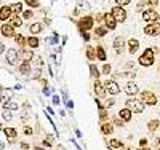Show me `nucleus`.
Wrapping results in <instances>:
<instances>
[{
  "instance_id": "obj_59",
  "label": "nucleus",
  "mask_w": 160,
  "mask_h": 150,
  "mask_svg": "<svg viewBox=\"0 0 160 150\" xmlns=\"http://www.w3.org/2000/svg\"><path fill=\"white\" fill-rule=\"evenodd\" d=\"M56 150H66V148H64L62 145H58V148H56Z\"/></svg>"
},
{
  "instance_id": "obj_39",
  "label": "nucleus",
  "mask_w": 160,
  "mask_h": 150,
  "mask_svg": "<svg viewBox=\"0 0 160 150\" xmlns=\"http://www.w3.org/2000/svg\"><path fill=\"white\" fill-rule=\"evenodd\" d=\"M101 69H102L101 74H104V75H111V72H112V65H111V64H104Z\"/></svg>"
},
{
  "instance_id": "obj_11",
  "label": "nucleus",
  "mask_w": 160,
  "mask_h": 150,
  "mask_svg": "<svg viewBox=\"0 0 160 150\" xmlns=\"http://www.w3.org/2000/svg\"><path fill=\"white\" fill-rule=\"evenodd\" d=\"M18 58H19V54H18V51H16L15 48H10V50L7 51V62H8V64L15 65V64L18 62Z\"/></svg>"
},
{
  "instance_id": "obj_24",
  "label": "nucleus",
  "mask_w": 160,
  "mask_h": 150,
  "mask_svg": "<svg viewBox=\"0 0 160 150\" xmlns=\"http://www.w3.org/2000/svg\"><path fill=\"white\" fill-rule=\"evenodd\" d=\"M26 45H29V48L32 50V48H37V46L40 45V42H38V38H37V37L31 35L29 38H26Z\"/></svg>"
},
{
  "instance_id": "obj_27",
  "label": "nucleus",
  "mask_w": 160,
  "mask_h": 150,
  "mask_svg": "<svg viewBox=\"0 0 160 150\" xmlns=\"http://www.w3.org/2000/svg\"><path fill=\"white\" fill-rule=\"evenodd\" d=\"M10 8H11V13H13V15H18V16H19V13H22V3H21V2L13 3Z\"/></svg>"
},
{
  "instance_id": "obj_6",
  "label": "nucleus",
  "mask_w": 160,
  "mask_h": 150,
  "mask_svg": "<svg viewBox=\"0 0 160 150\" xmlns=\"http://www.w3.org/2000/svg\"><path fill=\"white\" fill-rule=\"evenodd\" d=\"M111 15L114 16V19L117 21V22H125L127 21V11H125V8H122V7H114L112 10H111Z\"/></svg>"
},
{
  "instance_id": "obj_13",
  "label": "nucleus",
  "mask_w": 160,
  "mask_h": 150,
  "mask_svg": "<svg viewBox=\"0 0 160 150\" xmlns=\"http://www.w3.org/2000/svg\"><path fill=\"white\" fill-rule=\"evenodd\" d=\"M120 120H122L123 121V123H128V121H131V118H133V114L128 110V109H120V110H118V115H117Z\"/></svg>"
},
{
  "instance_id": "obj_42",
  "label": "nucleus",
  "mask_w": 160,
  "mask_h": 150,
  "mask_svg": "<svg viewBox=\"0 0 160 150\" xmlns=\"http://www.w3.org/2000/svg\"><path fill=\"white\" fill-rule=\"evenodd\" d=\"M10 102V94H3V96H0V104H2L3 107Z\"/></svg>"
},
{
  "instance_id": "obj_57",
  "label": "nucleus",
  "mask_w": 160,
  "mask_h": 150,
  "mask_svg": "<svg viewBox=\"0 0 160 150\" xmlns=\"http://www.w3.org/2000/svg\"><path fill=\"white\" fill-rule=\"evenodd\" d=\"M138 150H151V148H149V147H139Z\"/></svg>"
},
{
  "instance_id": "obj_61",
  "label": "nucleus",
  "mask_w": 160,
  "mask_h": 150,
  "mask_svg": "<svg viewBox=\"0 0 160 150\" xmlns=\"http://www.w3.org/2000/svg\"><path fill=\"white\" fill-rule=\"evenodd\" d=\"M158 150H160V147H158Z\"/></svg>"
},
{
  "instance_id": "obj_35",
  "label": "nucleus",
  "mask_w": 160,
  "mask_h": 150,
  "mask_svg": "<svg viewBox=\"0 0 160 150\" xmlns=\"http://www.w3.org/2000/svg\"><path fill=\"white\" fill-rule=\"evenodd\" d=\"M2 117H3L5 121H11L13 120V114H11V110H8V109H3L2 110Z\"/></svg>"
},
{
  "instance_id": "obj_23",
  "label": "nucleus",
  "mask_w": 160,
  "mask_h": 150,
  "mask_svg": "<svg viewBox=\"0 0 160 150\" xmlns=\"http://www.w3.org/2000/svg\"><path fill=\"white\" fill-rule=\"evenodd\" d=\"M101 133L104 134V136H109V134H112L114 133V126H112V123H102L101 125Z\"/></svg>"
},
{
  "instance_id": "obj_22",
  "label": "nucleus",
  "mask_w": 160,
  "mask_h": 150,
  "mask_svg": "<svg viewBox=\"0 0 160 150\" xmlns=\"http://www.w3.org/2000/svg\"><path fill=\"white\" fill-rule=\"evenodd\" d=\"M95 50H96V58H98L99 61H106V58H108V54H106L104 46H102V45H98Z\"/></svg>"
},
{
  "instance_id": "obj_41",
  "label": "nucleus",
  "mask_w": 160,
  "mask_h": 150,
  "mask_svg": "<svg viewBox=\"0 0 160 150\" xmlns=\"http://www.w3.org/2000/svg\"><path fill=\"white\" fill-rule=\"evenodd\" d=\"M34 18V11L32 10H26L22 13V19H32Z\"/></svg>"
},
{
  "instance_id": "obj_18",
  "label": "nucleus",
  "mask_w": 160,
  "mask_h": 150,
  "mask_svg": "<svg viewBox=\"0 0 160 150\" xmlns=\"http://www.w3.org/2000/svg\"><path fill=\"white\" fill-rule=\"evenodd\" d=\"M138 50H139V40L130 38L128 40V51H130V54H135Z\"/></svg>"
},
{
  "instance_id": "obj_58",
  "label": "nucleus",
  "mask_w": 160,
  "mask_h": 150,
  "mask_svg": "<svg viewBox=\"0 0 160 150\" xmlns=\"http://www.w3.org/2000/svg\"><path fill=\"white\" fill-rule=\"evenodd\" d=\"M120 150H131V148H130V147H125V145H123V147L120 148Z\"/></svg>"
},
{
  "instance_id": "obj_20",
  "label": "nucleus",
  "mask_w": 160,
  "mask_h": 150,
  "mask_svg": "<svg viewBox=\"0 0 160 150\" xmlns=\"http://www.w3.org/2000/svg\"><path fill=\"white\" fill-rule=\"evenodd\" d=\"M98 112H99V121H101V125L102 123H108V121H109V110H108V109H106V107H99Z\"/></svg>"
},
{
  "instance_id": "obj_2",
  "label": "nucleus",
  "mask_w": 160,
  "mask_h": 150,
  "mask_svg": "<svg viewBox=\"0 0 160 150\" xmlns=\"http://www.w3.org/2000/svg\"><path fill=\"white\" fill-rule=\"evenodd\" d=\"M138 62H139V65H142V67H149V65H152V64L155 62V58H154V50H152V48H146V50H144V53L139 56Z\"/></svg>"
},
{
  "instance_id": "obj_7",
  "label": "nucleus",
  "mask_w": 160,
  "mask_h": 150,
  "mask_svg": "<svg viewBox=\"0 0 160 150\" xmlns=\"http://www.w3.org/2000/svg\"><path fill=\"white\" fill-rule=\"evenodd\" d=\"M142 19L148 24H154V22H158L160 15L155 10H146V11H142Z\"/></svg>"
},
{
  "instance_id": "obj_51",
  "label": "nucleus",
  "mask_w": 160,
  "mask_h": 150,
  "mask_svg": "<svg viewBox=\"0 0 160 150\" xmlns=\"http://www.w3.org/2000/svg\"><path fill=\"white\" fill-rule=\"evenodd\" d=\"M19 145H21V148H22V150H28V148H29V144H28V142H21Z\"/></svg>"
},
{
  "instance_id": "obj_40",
  "label": "nucleus",
  "mask_w": 160,
  "mask_h": 150,
  "mask_svg": "<svg viewBox=\"0 0 160 150\" xmlns=\"http://www.w3.org/2000/svg\"><path fill=\"white\" fill-rule=\"evenodd\" d=\"M24 3L29 5L31 8H38V7H40V2H38V0H24Z\"/></svg>"
},
{
  "instance_id": "obj_9",
  "label": "nucleus",
  "mask_w": 160,
  "mask_h": 150,
  "mask_svg": "<svg viewBox=\"0 0 160 150\" xmlns=\"http://www.w3.org/2000/svg\"><path fill=\"white\" fill-rule=\"evenodd\" d=\"M125 93L128 94L130 98H133L135 94H139V88H138V85L135 83V81H127V85H125Z\"/></svg>"
},
{
  "instance_id": "obj_53",
  "label": "nucleus",
  "mask_w": 160,
  "mask_h": 150,
  "mask_svg": "<svg viewBox=\"0 0 160 150\" xmlns=\"http://www.w3.org/2000/svg\"><path fill=\"white\" fill-rule=\"evenodd\" d=\"M53 104H55V105H59V98H58V96H53Z\"/></svg>"
},
{
  "instance_id": "obj_48",
  "label": "nucleus",
  "mask_w": 160,
  "mask_h": 150,
  "mask_svg": "<svg viewBox=\"0 0 160 150\" xmlns=\"http://www.w3.org/2000/svg\"><path fill=\"white\" fill-rule=\"evenodd\" d=\"M146 5H151V7H155V5H158V0H146Z\"/></svg>"
},
{
  "instance_id": "obj_8",
  "label": "nucleus",
  "mask_w": 160,
  "mask_h": 150,
  "mask_svg": "<svg viewBox=\"0 0 160 150\" xmlns=\"http://www.w3.org/2000/svg\"><path fill=\"white\" fill-rule=\"evenodd\" d=\"M144 34L149 37H157L160 35V22H154V24H148L144 27Z\"/></svg>"
},
{
  "instance_id": "obj_31",
  "label": "nucleus",
  "mask_w": 160,
  "mask_h": 150,
  "mask_svg": "<svg viewBox=\"0 0 160 150\" xmlns=\"http://www.w3.org/2000/svg\"><path fill=\"white\" fill-rule=\"evenodd\" d=\"M53 141H55V138H53L51 134H45V138H43V145L45 147H53Z\"/></svg>"
},
{
  "instance_id": "obj_44",
  "label": "nucleus",
  "mask_w": 160,
  "mask_h": 150,
  "mask_svg": "<svg viewBox=\"0 0 160 150\" xmlns=\"http://www.w3.org/2000/svg\"><path fill=\"white\" fill-rule=\"evenodd\" d=\"M40 74H42V69H34V70L31 72V77H32L34 80H37V78H40Z\"/></svg>"
},
{
  "instance_id": "obj_46",
  "label": "nucleus",
  "mask_w": 160,
  "mask_h": 150,
  "mask_svg": "<svg viewBox=\"0 0 160 150\" xmlns=\"http://www.w3.org/2000/svg\"><path fill=\"white\" fill-rule=\"evenodd\" d=\"M114 104H115V101H114V99H108V101H106V102H104L102 105H104V107H106V109H108V110H109V109H111V107H112Z\"/></svg>"
},
{
  "instance_id": "obj_34",
  "label": "nucleus",
  "mask_w": 160,
  "mask_h": 150,
  "mask_svg": "<svg viewBox=\"0 0 160 150\" xmlns=\"http://www.w3.org/2000/svg\"><path fill=\"white\" fill-rule=\"evenodd\" d=\"M109 145H111L112 148H122V147H123V142L118 141V139H111V141H109Z\"/></svg>"
},
{
  "instance_id": "obj_30",
  "label": "nucleus",
  "mask_w": 160,
  "mask_h": 150,
  "mask_svg": "<svg viewBox=\"0 0 160 150\" xmlns=\"http://www.w3.org/2000/svg\"><path fill=\"white\" fill-rule=\"evenodd\" d=\"M90 74H91V77L95 78V80H98L99 75H101V72L98 70V67H96L95 64H90Z\"/></svg>"
},
{
  "instance_id": "obj_12",
  "label": "nucleus",
  "mask_w": 160,
  "mask_h": 150,
  "mask_svg": "<svg viewBox=\"0 0 160 150\" xmlns=\"http://www.w3.org/2000/svg\"><path fill=\"white\" fill-rule=\"evenodd\" d=\"M93 90H95V94L98 96V99L106 96V90H104V86H102V81L95 80V83H93Z\"/></svg>"
},
{
  "instance_id": "obj_21",
  "label": "nucleus",
  "mask_w": 160,
  "mask_h": 150,
  "mask_svg": "<svg viewBox=\"0 0 160 150\" xmlns=\"http://www.w3.org/2000/svg\"><path fill=\"white\" fill-rule=\"evenodd\" d=\"M3 133H5V136L8 138V141H15V138L18 136V131L15 128H3Z\"/></svg>"
},
{
  "instance_id": "obj_29",
  "label": "nucleus",
  "mask_w": 160,
  "mask_h": 150,
  "mask_svg": "<svg viewBox=\"0 0 160 150\" xmlns=\"http://www.w3.org/2000/svg\"><path fill=\"white\" fill-rule=\"evenodd\" d=\"M19 72H21L22 75L31 74V64H29V62H22V64H19Z\"/></svg>"
},
{
  "instance_id": "obj_32",
  "label": "nucleus",
  "mask_w": 160,
  "mask_h": 150,
  "mask_svg": "<svg viewBox=\"0 0 160 150\" xmlns=\"http://www.w3.org/2000/svg\"><path fill=\"white\" fill-rule=\"evenodd\" d=\"M29 118H31V114H29V107H28V104H26V107H24V110L21 112V120L24 121H29Z\"/></svg>"
},
{
  "instance_id": "obj_17",
  "label": "nucleus",
  "mask_w": 160,
  "mask_h": 150,
  "mask_svg": "<svg viewBox=\"0 0 160 150\" xmlns=\"http://www.w3.org/2000/svg\"><path fill=\"white\" fill-rule=\"evenodd\" d=\"M0 31H2V35L7 37V38L8 37H15V27H13L11 24H3Z\"/></svg>"
},
{
  "instance_id": "obj_56",
  "label": "nucleus",
  "mask_w": 160,
  "mask_h": 150,
  "mask_svg": "<svg viewBox=\"0 0 160 150\" xmlns=\"http://www.w3.org/2000/svg\"><path fill=\"white\" fill-rule=\"evenodd\" d=\"M32 150H45V147H40V145H35Z\"/></svg>"
},
{
  "instance_id": "obj_54",
  "label": "nucleus",
  "mask_w": 160,
  "mask_h": 150,
  "mask_svg": "<svg viewBox=\"0 0 160 150\" xmlns=\"http://www.w3.org/2000/svg\"><path fill=\"white\" fill-rule=\"evenodd\" d=\"M66 107H68V109H72V107H74V102H72V101H68V102H66Z\"/></svg>"
},
{
  "instance_id": "obj_52",
  "label": "nucleus",
  "mask_w": 160,
  "mask_h": 150,
  "mask_svg": "<svg viewBox=\"0 0 160 150\" xmlns=\"http://www.w3.org/2000/svg\"><path fill=\"white\" fill-rule=\"evenodd\" d=\"M96 21H104V15H102V13H98V15H96Z\"/></svg>"
},
{
  "instance_id": "obj_60",
  "label": "nucleus",
  "mask_w": 160,
  "mask_h": 150,
  "mask_svg": "<svg viewBox=\"0 0 160 150\" xmlns=\"http://www.w3.org/2000/svg\"><path fill=\"white\" fill-rule=\"evenodd\" d=\"M0 131H3V125L2 123H0Z\"/></svg>"
},
{
  "instance_id": "obj_14",
  "label": "nucleus",
  "mask_w": 160,
  "mask_h": 150,
  "mask_svg": "<svg viewBox=\"0 0 160 150\" xmlns=\"http://www.w3.org/2000/svg\"><path fill=\"white\" fill-rule=\"evenodd\" d=\"M123 45H125V40H123V37H115L114 38V50H115V53L117 54H122V51H123Z\"/></svg>"
},
{
  "instance_id": "obj_16",
  "label": "nucleus",
  "mask_w": 160,
  "mask_h": 150,
  "mask_svg": "<svg viewBox=\"0 0 160 150\" xmlns=\"http://www.w3.org/2000/svg\"><path fill=\"white\" fill-rule=\"evenodd\" d=\"M19 58L22 59V62H31L34 59V53H32V50H21Z\"/></svg>"
},
{
  "instance_id": "obj_38",
  "label": "nucleus",
  "mask_w": 160,
  "mask_h": 150,
  "mask_svg": "<svg viewBox=\"0 0 160 150\" xmlns=\"http://www.w3.org/2000/svg\"><path fill=\"white\" fill-rule=\"evenodd\" d=\"M111 120H112V126H117V128H122V126L125 125V123H123V121L120 120L118 117H112Z\"/></svg>"
},
{
  "instance_id": "obj_47",
  "label": "nucleus",
  "mask_w": 160,
  "mask_h": 150,
  "mask_svg": "<svg viewBox=\"0 0 160 150\" xmlns=\"http://www.w3.org/2000/svg\"><path fill=\"white\" fill-rule=\"evenodd\" d=\"M26 136H32L34 134V129L31 128V126H24V131H22Z\"/></svg>"
},
{
  "instance_id": "obj_55",
  "label": "nucleus",
  "mask_w": 160,
  "mask_h": 150,
  "mask_svg": "<svg viewBox=\"0 0 160 150\" xmlns=\"http://www.w3.org/2000/svg\"><path fill=\"white\" fill-rule=\"evenodd\" d=\"M3 51H5V45H3L2 42H0V54H2Z\"/></svg>"
},
{
  "instance_id": "obj_5",
  "label": "nucleus",
  "mask_w": 160,
  "mask_h": 150,
  "mask_svg": "<svg viewBox=\"0 0 160 150\" xmlns=\"http://www.w3.org/2000/svg\"><path fill=\"white\" fill-rule=\"evenodd\" d=\"M104 90H106V94H112V96H117V94L120 93V86L115 80H106L104 83H102Z\"/></svg>"
},
{
  "instance_id": "obj_33",
  "label": "nucleus",
  "mask_w": 160,
  "mask_h": 150,
  "mask_svg": "<svg viewBox=\"0 0 160 150\" xmlns=\"http://www.w3.org/2000/svg\"><path fill=\"white\" fill-rule=\"evenodd\" d=\"M95 34H96V37H104V35H108V29L104 26H99V27H96Z\"/></svg>"
},
{
  "instance_id": "obj_15",
  "label": "nucleus",
  "mask_w": 160,
  "mask_h": 150,
  "mask_svg": "<svg viewBox=\"0 0 160 150\" xmlns=\"http://www.w3.org/2000/svg\"><path fill=\"white\" fill-rule=\"evenodd\" d=\"M11 16H13V13H11L10 7L5 5L0 8V21H8V19H11Z\"/></svg>"
},
{
  "instance_id": "obj_10",
  "label": "nucleus",
  "mask_w": 160,
  "mask_h": 150,
  "mask_svg": "<svg viewBox=\"0 0 160 150\" xmlns=\"http://www.w3.org/2000/svg\"><path fill=\"white\" fill-rule=\"evenodd\" d=\"M104 27L108 31H114L117 27V21L114 19V16L111 15V13H108V15H104Z\"/></svg>"
},
{
  "instance_id": "obj_49",
  "label": "nucleus",
  "mask_w": 160,
  "mask_h": 150,
  "mask_svg": "<svg viewBox=\"0 0 160 150\" xmlns=\"http://www.w3.org/2000/svg\"><path fill=\"white\" fill-rule=\"evenodd\" d=\"M80 35L85 38V42H90V34L88 32H80Z\"/></svg>"
},
{
  "instance_id": "obj_25",
  "label": "nucleus",
  "mask_w": 160,
  "mask_h": 150,
  "mask_svg": "<svg viewBox=\"0 0 160 150\" xmlns=\"http://www.w3.org/2000/svg\"><path fill=\"white\" fill-rule=\"evenodd\" d=\"M158 126H160V120H151V121H148V129L151 133H155L158 129Z\"/></svg>"
},
{
  "instance_id": "obj_19",
  "label": "nucleus",
  "mask_w": 160,
  "mask_h": 150,
  "mask_svg": "<svg viewBox=\"0 0 160 150\" xmlns=\"http://www.w3.org/2000/svg\"><path fill=\"white\" fill-rule=\"evenodd\" d=\"M43 31V24L42 22H32L31 26H29V32L35 37L37 34H40V32H42Z\"/></svg>"
},
{
  "instance_id": "obj_3",
  "label": "nucleus",
  "mask_w": 160,
  "mask_h": 150,
  "mask_svg": "<svg viewBox=\"0 0 160 150\" xmlns=\"http://www.w3.org/2000/svg\"><path fill=\"white\" fill-rule=\"evenodd\" d=\"M93 24H95V18L93 16H83L77 21V27L80 32H88L90 29H93Z\"/></svg>"
},
{
  "instance_id": "obj_45",
  "label": "nucleus",
  "mask_w": 160,
  "mask_h": 150,
  "mask_svg": "<svg viewBox=\"0 0 160 150\" xmlns=\"http://www.w3.org/2000/svg\"><path fill=\"white\" fill-rule=\"evenodd\" d=\"M146 7H148V5H146V2H139L138 7H136V11H146V10H148Z\"/></svg>"
},
{
  "instance_id": "obj_1",
  "label": "nucleus",
  "mask_w": 160,
  "mask_h": 150,
  "mask_svg": "<svg viewBox=\"0 0 160 150\" xmlns=\"http://www.w3.org/2000/svg\"><path fill=\"white\" fill-rule=\"evenodd\" d=\"M144 107L146 105L139 99H136V98H128L127 102H125V109H128L131 114H142L144 112Z\"/></svg>"
},
{
  "instance_id": "obj_50",
  "label": "nucleus",
  "mask_w": 160,
  "mask_h": 150,
  "mask_svg": "<svg viewBox=\"0 0 160 150\" xmlns=\"http://www.w3.org/2000/svg\"><path fill=\"white\" fill-rule=\"evenodd\" d=\"M139 145H141V147H148V139L142 138V139L139 141Z\"/></svg>"
},
{
  "instance_id": "obj_43",
  "label": "nucleus",
  "mask_w": 160,
  "mask_h": 150,
  "mask_svg": "<svg viewBox=\"0 0 160 150\" xmlns=\"http://www.w3.org/2000/svg\"><path fill=\"white\" fill-rule=\"evenodd\" d=\"M131 0H115V7H125V5H130Z\"/></svg>"
},
{
  "instance_id": "obj_28",
  "label": "nucleus",
  "mask_w": 160,
  "mask_h": 150,
  "mask_svg": "<svg viewBox=\"0 0 160 150\" xmlns=\"http://www.w3.org/2000/svg\"><path fill=\"white\" fill-rule=\"evenodd\" d=\"M10 24H11L13 27H21V26H22V19H21L18 15H13L11 19H10Z\"/></svg>"
},
{
  "instance_id": "obj_26",
  "label": "nucleus",
  "mask_w": 160,
  "mask_h": 150,
  "mask_svg": "<svg viewBox=\"0 0 160 150\" xmlns=\"http://www.w3.org/2000/svg\"><path fill=\"white\" fill-rule=\"evenodd\" d=\"M87 58L90 61H95L96 59V50H95V46H91V45L87 46Z\"/></svg>"
},
{
  "instance_id": "obj_36",
  "label": "nucleus",
  "mask_w": 160,
  "mask_h": 150,
  "mask_svg": "<svg viewBox=\"0 0 160 150\" xmlns=\"http://www.w3.org/2000/svg\"><path fill=\"white\" fill-rule=\"evenodd\" d=\"M15 42H16L19 46H24V45H26V38H24V35H21V34H15Z\"/></svg>"
},
{
  "instance_id": "obj_37",
  "label": "nucleus",
  "mask_w": 160,
  "mask_h": 150,
  "mask_svg": "<svg viewBox=\"0 0 160 150\" xmlns=\"http://www.w3.org/2000/svg\"><path fill=\"white\" fill-rule=\"evenodd\" d=\"M3 109H8V110H11V112H13V110H18V109H19V104H18V102H13V101H10V102H8V104L3 107Z\"/></svg>"
},
{
  "instance_id": "obj_4",
  "label": "nucleus",
  "mask_w": 160,
  "mask_h": 150,
  "mask_svg": "<svg viewBox=\"0 0 160 150\" xmlns=\"http://www.w3.org/2000/svg\"><path fill=\"white\" fill-rule=\"evenodd\" d=\"M139 101L144 104V105H155L157 104V96L152 93V91H141L139 93Z\"/></svg>"
}]
</instances>
